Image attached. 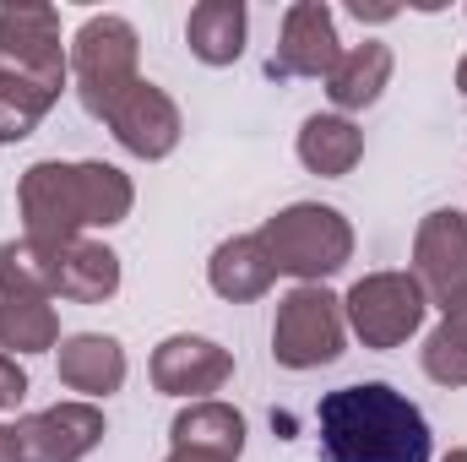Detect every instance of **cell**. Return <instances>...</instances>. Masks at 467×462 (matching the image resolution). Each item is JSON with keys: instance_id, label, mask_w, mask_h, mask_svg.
<instances>
[{"instance_id": "obj_3", "label": "cell", "mask_w": 467, "mask_h": 462, "mask_svg": "<svg viewBox=\"0 0 467 462\" xmlns=\"http://www.w3.org/2000/svg\"><path fill=\"white\" fill-rule=\"evenodd\" d=\"M272 256L277 272L299 278V283H321L332 272H343L353 256V229L337 207H321V202H294L283 207L277 218H266L255 234Z\"/></svg>"}, {"instance_id": "obj_28", "label": "cell", "mask_w": 467, "mask_h": 462, "mask_svg": "<svg viewBox=\"0 0 467 462\" xmlns=\"http://www.w3.org/2000/svg\"><path fill=\"white\" fill-rule=\"evenodd\" d=\"M163 462H229V457H213V452H191V446H174Z\"/></svg>"}, {"instance_id": "obj_18", "label": "cell", "mask_w": 467, "mask_h": 462, "mask_svg": "<svg viewBox=\"0 0 467 462\" xmlns=\"http://www.w3.org/2000/svg\"><path fill=\"white\" fill-rule=\"evenodd\" d=\"M244 0H202L185 16V44L202 66H234L244 55Z\"/></svg>"}, {"instance_id": "obj_23", "label": "cell", "mask_w": 467, "mask_h": 462, "mask_svg": "<svg viewBox=\"0 0 467 462\" xmlns=\"http://www.w3.org/2000/svg\"><path fill=\"white\" fill-rule=\"evenodd\" d=\"M424 375L441 381V386H467V343L446 321L424 338Z\"/></svg>"}, {"instance_id": "obj_16", "label": "cell", "mask_w": 467, "mask_h": 462, "mask_svg": "<svg viewBox=\"0 0 467 462\" xmlns=\"http://www.w3.org/2000/svg\"><path fill=\"white\" fill-rule=\"evenodd\" d=\"M364 158V131L348 115H310L299 125V163L321 180H343Z\"/></svg>"}, {"instance_id": "obj_25", "label": "cell", "mask_w": 467, "mask_h": 462, "mask_svg": "<svg viewBox=\"0 0 467 462\" xmlns=\"http://www.w3.org/2000/svg\"><path fill=\"white\" fill-rule=\"evenodd\" d=\"M441 310H446V327H451V332L467 343V283L451 294V299H441Z\"/></svg>"}, {"instance_id": "obj_30", "label": "cell", "mask_w": 467, "mask_h": 462, "mask_svg": "<svg viewBox=\"0 0 467 462\" xmlns=\"http://www.w3.org/2000/svg\"><path fill=\"white\" fill-rule=\"evenodd\" d=\"M441 462H467V452H446V457H441Z\"/></svg>"}, {"instance_id": "obj_22", "label": "cell", "mask_w": 467, "mask_h": 462, "mask_svg": "<svg viewBox=\"0 0 467 462\" xmlns=\"http://www.w3.org/2000/svg\"><path fill=\"white\" fill-rule=\"evenodd\" d=\"M55 261H60V245H38L27 234L0 245V294H44V299H55Z\"/></svg>"}, {"instance_id": "obj_1", "label": "cell", "mask_w": 467, "mask_h": 462, "mask_svg": "<svg viewBox=\"0 0 467 462\" xmlns=\"http://www.w3.org/2000/svg\"><path fill=\"white\" fill-rule=\"evenodd\" d=\"M22 229L38 245H71L82 229H115L136 207V185L115 163H33L16 185Z\"/></svg>"}, {"instance_id": "obj_19", "label": "cell", "mask_w": 467, "mask_h": 462, "mask_svg": "<svg viewBox=\"0 0 467 462\" xmlns=\"http://www.w3.org/2000/svg\"><path fill=\"white\" fill-rule=\"evenodd\" d=\"M169 436H174V446L213 452V457H229V462H239V452H244V419H239V408L218 403V397L180 408L174 425H169Z\"/></svg>"}, {"instance_id": "obj_9", "label": "cell", "mask_w": 467, "mask_h": 462, "mask_svg": "<svg viewBox=\"0 0 467 462\" xmlns=\"http://www.w3.org/2000/svg\"><path fill=\"white\" fill-rule=\"evenodd\" d=\"M104 436H109V425H104V408H93V403H55L44 414L16 419L22 462H82Z\"/></svg>"}, {"instance_id": "obj_21", "label": "cell", "mask_w": 467, "mask_h": 462, "mask_svg": "<svg viewBox=\"0 0 467 462\" xmlns=\"http://www.w3.org/2000/svg\"><path fill=\"white\" fill-rule=\"evenodd\" d=\"M66 82H44V77H22L11 66H0V142H22L33 136L44 115L60 104Z\"/></svg>"}, {"instance_id": "obj_6", "label": "cell", "mask_w": 467, "mask_h": 462, "mask_svg": "<svg viewBox=\"0 0 467 462\" xmlns=\"http://www.w3.org/2000/svg\"><path fill=\"white\" fill-rule=\"evenodd\" d=\"M424 310H430V294L413 272H369L343 299V316L364 348H402L424 327Z\"/></svg>"}, {"instance_id": "obj_2", "label": "cell", "mask_w": 467, "mask_h": 462, "mask_svg": "<svg viewBox=\"0 0 467 462\" xmlns=\"http://www.w3.org/2000/svg\"><path fill=\"white\" fill-rule=\"evenodd\" d=\"M316 425L327 462H430V425L419 403L386 381L327 392Z\"/></svg>"}, {"instance_id": "obj_7", "label": "cell", "mask_w": 467, "mask_h": 462, "mask_svg": "<svg viewBox=\"0 0 467 462\" xmlns=\"http://www.w3.org/2000/svg\"><path fill=\"white\" fill-rule=\"evenodd\" d=\"M0 66L22 71V77H44V82H66L71 77V55L60 49V16L55 5H0Z\"/></svg>"}, {"instance_id": "obj_27", "label": "cell", "mask_w": 467, "mask_h": 462, "mask_svg": "<svg viewBox=\"0 0 467 462\" xmlns=\"http://www.w3.org/2000/svg\"><path fill=\"white\" fill-rule=\"evenodd\" d=\"M353 16L358 22H386V16H397V5H364V0H353Z\"/></svg>"}, {"instance_id": "obj_11", "label": "cell", "mask_w": 467, "mask_h": 462, "mask_svg": "<svg viewBox=\"0 0 467 462\" xmlns=\"http://www.w3.org/2000/svg\"><path fill=\"white\" fill-rule=\"evenodd\" d=\"M234 375V353L218 348L213 338H163L152 348V386L169 392V397H191V403H207V392H218Z\"/></svg>"}, {"instance_id": "obj_8", "label": "cell", "mask_w": 467, "mask_h": 462, "mask_svg": "<svg viewBox=\"0 0 467 462\" xmlns=\"http://www.w3.org/2000/svg\"><path fill=\"white\" fill-rule=\"evenodd\" d=\"M343 60V38H337V16L327 0H299L283 11V38L266 60L272 77H332Z\"/></svg>"}, {"instance_id": "obj_10", "label": "cell", "mask_w": 467, "mask_h": 462, "mask_svg": "<svg viewBox=\"0 0 467 462\" xmlns=\"http://www.w3.org/2000/svg\"><path fill=\"white\" fill-rule=\"evenodd\" d=\"M104 125L115 131V142L125 152H136V158H169L174 147H180V131H185V120L174 110V99L158 88V82H136V88H125L115 99V110L104 115Z\"/></svg>"}, {"instance_id": "obj_14", "label": "cell", "mask_w": 467, "mask_h": 462, "mask_svg": "<svg viewBox=\"0 0 467 462\" xmlns=\"http://www.w3.org/2000/svg\"><path fill=\"white\" fill-rule=\"evenodd\" d=\"M272 278H277V267H272V256H266V245H261L255 234H234V239H223V245L213 250V261H207L213 294H223V299H234V305L261 299V294L272 289Z\"/></svg>"}, {"instance_id": "obj_4", "label": "cell", "mask_w": 467, "mask_h": 462, "mask_svg": "<svg viewBox=\"0 0 467 462\" xmlns=\"http://www.w3.org/2000/svg\"><path fill=\"white\" fill-rule=\"evenodd\" d=\"M343 343H348V316H343L337 294H327L321 283H299L294 294L277 299L272 359L283 370H321V364L343 359Z\"/></svg>"}, {"instance_id": "obj_20", "label": "cell", "mask_w": 467, "mask_h": 462, "mask_svg": "<svg viewBox=\"0 0 467 462\" xmlns=\"http://www.w3.org/2000/svg\"><path fill=\"white\" fill-rule=\"evenodd\" d=\"M60 343V316L44 294H0V353H49Z\"/></svg>"}, {"instance_id": "obj_26", "label": "cell", "mask_w": 467, "mask_h": 462, "mask_svg": "<svg viewBox=\"0 0 467 462\" xmlns=\"http://www.w3.org/2000/svg\"><path fill=\"white\" fill-rule=\"evenodd\" d=\"M0 462H22V446H16V425H0Z\"/></svg>"}, {"instance_id": "obj_12", "label": "cell", "mask_w": 467, "mask_h": 462, "mask_svg": "<svg viewBox=\"0 0 467 462\" xmlns=\"http://www.w3.org/2000/svg\"><path fill=\"white\" fill-rule=\"evenodd\" d=\"M413 278L435 299H451L467 283V213L441 207V213H430L419 224V234H413Z\"/></svg>"}, {"instance_id": "obj_5", "label": "cell", "mask_w": 467, "mask_h": 462, "mask_svg": "<svg viewBox=\"0 0 467 462\" xmlns=\"http://www.w3.org/2000/svg\"><path fill=\"white\" fill-rule=\"evenodd\" d=\"M136 55H141V44H136V27L125 22V16H88L82 27H77V44H71V77H77V93H82V104H88V115H109L115 110V99L125 88H136L141 77H136Z\"/></svg>"}, {"instance_id": "obj_24", "label": "cell", "mask_w": 467, "mask_h": 462, "mask_svg": "<svg viewBox=\"0 0 467 462\" xmlns=\"http://www.w3.org/2000/svg\"><path fill=\"white\" fill-rule=\"evenodd\" d=\"M22 397H27V370L11 353H0V414H11Z\"/></svg>"}, {"instance_id": "obj_17", "label": "cell", "mask_w": 467, "mask_h": 462, "mask_svg": "<svg viewBox=\"0 0 467 462\" xmlns=\"http://www.w3.org/2000/svg\"><path fill=\"white\" fill-rule=\"evenodd\" d=\"M386 82H391V44L364 38V44L343 49L337 71L327 77V99H332L337 110H369V104L386 93Z\"/></svg>"}, {"instance_id": "obj_15", "label": "cell", "mask_w": 467, "mask_h": 462, "mask_svg": "<svg viewBox=\"0 0 467 462\" xmlns=\"http://www.w3.org/2000/svg\"><path fill=\"white\" fill-rule=\"evenodd\" d=\"M119 289V256L99 239H71L60 245V261H55V294L60 299H77V305H104Z\"/></svg>"}, {"instance_id": "obj_13", "label": "cell", "mask_w": 467, "mask_h": 462, "mask_svg": "<svg viewBox=\"0 0 467 462\" xmlns=\"http://www.w3.org/2000/svg\"><path fill=\"white\" fill-rule=\"evenodd\" d=\"M60 381L82 397H109L125 386V348L109 332H77L60 343Z\"/></svg>"}, {"instance_id": "obj_29", "label": "cell", "mask_w": 467, "mask_h": 462, "mask_svg": "<svg viewBox=\"0 0 467 462\" xmlns=\"http://www.w3.org/2000/svg\"><path fill=\"white\" fill-rule=\"evenodd\" d=\"M457 88H462V99H467V55H462V66H457Z\"/></svg>"}]
</instances>
